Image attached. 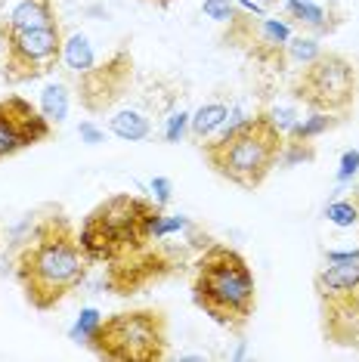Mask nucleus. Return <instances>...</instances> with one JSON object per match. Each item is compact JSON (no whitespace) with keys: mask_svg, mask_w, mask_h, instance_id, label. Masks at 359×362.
I'll return each mask as SVG.
<instances>
[{"mask_svg":"<svg viewBox=\"0 0 359 362\" xmlns=\"http://www.w3.org/2000/svg\"><path fill=\"white\" fill-rule=\"evenodd\" d=\"M322 310V332L331 344H359V257L325 260L313 279Z\"/></svg>","mask_w":359,"mask_h":362,"instance_id":"obj_7","label":"nucleus"},{"mask_svg":"<svg viewBox=\"0 0 359 362\" xmlns=\"http://www.w3.org/2000/svg\"><path fill=\"white\" fill-rule=\"evenodd\" d=\"M189 118L192 115L189 112H170V118H167V124H165V139L167 143H180L186 134H189Z\"/></svg>","mask_w":359,"mask_h":362,"instance_id":"obj_22","label":"nucleus"},{"mask_svg":"<svg viewBox=\"0 0 359 362\" xmlns=\"http://www.w3.org/2000/svg\"><path fill=\"white\" fill-rule=\"evenodd\" d=\"M62 62L69 65L71 71H78V75H84L87 69H93L96 59H93V47H90V40L75 31V35H69V40L62 44Z\"/></svg>","mask_w":359,"mask_h":362,"instance_id":"obj_15","label":"nucleus"},{"mask_svg":"<svg viewBox=\"0 0 359 362\" xmlns=\"http://www.w3.org/2000/svg\"><path fill=\"white\" fill-rule=\"evenodd\" d=\"M4 28H56L59 16H56L53 0H13L0 16Z\"/></svg>","mask_w":359,"mask_h":362,"instance_id":"obj_11","label":"nucleus"},{"mask_svg":"<svg viewBox=\"0 0 359 362\" xmlns=\"http://www.w3.org/2000/svg\"><path fill=\"white\" fill-rule=\"evenodd\" d=\"M266 115H269V121H273V124L282 130V134H288V130L298 124V115H295V109H269Z\"/></svg>","mask_w":359,"mask_h":362,"instance_id":"obj_26","label":"nucleus"},{"mask_svg":"<svg viewBox=\"0 0 359 362\" xmlns=\"http://www.w3.org/2000/svg\"><path fill=\"white\" fill-rule=\"evenodd\" d=\"M165 208L158 202L140 199V195H112L100 202L81 223V248L90 263H115L130 257L155 238Z\"/></svg>","mask_w":359,"mask_h":362,"instance_id":"obj_3","label":"nucleus"},{"mask_svg":"<svg viewBox=\"0 0 359 362\" xmlns=\"http://www.w3.org/2000/svg\"><path fill=\"white\" fill-rule=\"evenodd\" d=\"M226 118H230V105H226V103H205L189 118L192 139H195V143H205V139H211L214 130H220L226 124Z\"/></svg>","mask_w":359,"mask_h":362,"instance_id":"obj_13","label":"nucleus"},{"mask_svg":"<svg viewBox=\"0 0 359 362\" xmlns=\"http://www.w3.org/2000/svg\"><path fill=\"white\" fill-rule=\"evenodd\" d=\"M134 81V56L127 47H118L105 62L87 69L78 81V100L90 115L109 112L118 100H124Z\"/></svg>","mask_w":359,"mask_h":362,"instance_id":"obj_9","label":"nucleus"},{"mask_svg":"<svg viewBox=\"0 0 359 362\" xmlns=\"http://www.w3.org/2000/svg\"><path fill=\"white\" fill-rule=\"evenodd\" d=\"M291 93L310 112H329L344 118L359 100V69L344 53H319L298 71Z\"/></svg>","mask_w":359,"mask_h":362,"instance_id":"obj_6","label":"nucleus"},{"mask_svg":"<svg viewBox=\"0 0 359 362\" xmlns=\"http://www.w3.org/2000/svg\"><path fill=\"white\" fill-rule=\"evenodd\" d=\"M359 174V149H347L341 155V168H338V180L341 183H350Z\"/></svg>","mask_w":359,"mask_h":362,"instance_id":"obj_25","label":"nucleus"},{"mask_svg":"<svg viewBox=\"0 0 359 362\" xmlns=\"http://www.w3.org/2000/svg\"><path fill=\"white\" fill-rule=\"evenodd\" d=\"M4 267L16 276L31 307L47 313L78 291L90 260L69 214L59 204H44L10 229Z\"/></svg>","mask_w":359,"mask_h":362,"instance_id":"obj_1","label":"nucleus"},{"mask_svg":"<svg viewBox=\"0 0 359 362\" xmlns=\"http://www.w3.org/2000/svg\"><path fill=\"white\" fill-rule=\"evenodd\" d=\"M62 25L56 28H4L0 25V78L28 84L56 71L62 59Z\"/></svg>","mask_w":359,"mask_h":362,"instance_id":"obj_8","label":"nucleus"},{"mask_svg":"<svg viewBox=\"0 0 359 362\" xmlns=\"http://www.w3.org/2000/svg\"><path fill=\"white\" fill-rule=\"evenodd\" d=\"M170 322L165 310L140 307L105 316L90 334L87 347L100 359L112 362H161L167 359Z\"/></svg>","mask_w":359,"mask_h":362,"instance_id":"obj_5","label":"nucleus"},{"mask_svg":"<svg viewBox=\"0 0 359 362\" xmlns=\"http://www.w3.org/2000/svg\"><path fill=\"white\" fill-rule=\"evenodd\" d=\"M319 53H322V47L313 35H307V37L291 35L288 44H285V62H291V65H307V62H313Z\"/></svg>","mask_w":359,"mask_h":362,"instance_id":"obj_18","label":"nucleus"},{"mask_svg":"<svg viewBox=\"0 0 359 362\" xmlns=\"http://www.w3.org/2000/svg\"><path fill=\"white\" fill-rule=\"evenodd\" d=\"M201 13H205L208 19L223 22V25H226V22H230V19H233V16L239 13V10H235V4H233V0H205V4H201Z\"/></svg>","mask_w":359,"mask_h":362,"instance_id":"obj_23","label":"nucleus"},{"mask_svg":"<svg viewBox=\"0 0 359 362\" xmlns=\"http://www.w3.org/2000/svg\"><path fill=\"white\" fill-rule=\"evenodd\" d=\"M192 300L211 322L242 337L257 310V282L245 254L211 242L192 263Z\"/></svg>","mask_w":359,"mask_h":362,"instance_id":"obj_2","label":"nucleus"},{"mask_svg":"<svg viewBox=\"0 0 359 362\" xmlns=\"http://www.w3.org/2000/svg\"><path fill=\"white\" fill-rule=\"evenodd\" d=\"M313 158H316V149H313V143H310V139L285 136L282 158H279L282 168H295V164H304V161H313Z\"/></svg>","mask_w":359,"mask_h":362,"instance_id":"obj_19","label":"nucleus"},{"mask_svg":"<svg viewBox=\"0 0 359 362\" xmlns=\"http://www.w3.org/2000/svg\"><path fill=\"white\" fill-rule=\"evenodd\" d=\"M50 134L53 124L25 96H4L0 100V158H10L28 146L44 143V139H50Z\"/></svg>","mask_w":359,"mask_h":362,"instance_id":"obj_10","label":"nucleus"},{"mask_svg":"<svg viewBox=\"0 0 359 362\" xmlns=\"http://www.w3.org/2000/svg\"><path fill=\"white\" fill-rule=\"evenodd\" d=\"M325 217H329L334 226H353V223H359V208L353 202H331L329 208H325Z\"/></svg>","mask_w":359,"mask_h":362,"instance_id":"obj_21","label":"nucleus"},{"mask_svg":"<svg viewBox=\"0 0 359 362\" xmlns=\"http://www.w3.org/2000/svg\"><path fill=\"white\" fill-rule=\"evenodd\" d=\"M152 192H155V202L161 204V208H167V202H170V192H174V183H170L167 177H152Z\"/></svg>","mask_w":359,"mask_h":362,"instance_id":"obj_27","label":"nucleus"},{"mask_svg":"<svg viewBox=\"0 0 359 362\" xmlns=\"http://www.w3.org/2000/svg\"><path fill=\"white\" fill-rule=\"evenodd\" d=\"M341 121H344V118H338V115H329V112H313V115H310V118L298 121V124L291 127L285 136H295V139H316V136H322L325 130L338 127Z\"/></svg>","mask_w":359,"mask_h":362,"instance_id":"obj_17","label":"nucleus"},{"mask_svg":"<svg viewBox=\"0 0 359 362\" xmlns=\"http://www.w3.org/2000/svg\"><path fill=\"white\" fill-rule=\"evenodd\" d=\"M282 146L285 134L269 121L266 112H260L254 118H245L239 124L226 127L217 139H205L201 155L214 174L230 180L245 192H254L279 168Z\"/></svg>","mask_w":359,"mask_h":362,"instance_id":"obj_4","label":"nucleus"},{"mask_svg":"<svg viewBox=\"0 0 359 362\" xmlns=\"http://www.w3.org/2000/svg\"><path fill=\"white\" fill-rule=\"evenodd\" d=\"M285 13H288V19L300 25L304 31H310L313 37H322V35H331L334 28H338V16L331 10H325V6L313 4V0H282Z\"/></svg>","mask_w":359,"mask_h":362,"instance_id":"obj_12","label":"nucleus"},{"mask_svg":"<svg viewBox=\"0 0 359 362\" xmlns=\"http://www.w3.org/2000/svg\"><path fill=\"white\" fill-rule=\"evenodd\" d=\"M40 112H44V118L50 121V124H62L65 115H69V90L65 84H47L44 93H40Z\"/></svg>","mask_w":359,"mask_h":362,"instance_id":"obj_16","label":"nucleus"},{"mask_svg":"<svg viewBox=\"0 0 359 362\" xmlns=\"http://www.w3.org/2000/svg\"><path fill=\"white\" fill-rule=\"evenodd\" d=\"M78 134H81V139H84L87 146H100V143H105V134H102V130L93 124V121H81Z\"/></svg>","mask_w":359,"mask_h":362,"instance_id":"obj_28","label":"nucleus"},{"mask_svg":"<svg viewBox=\"0 0 359 362\" xmlns=\"http://www.w3.org/2000/svg\"><path fill=\"white\" fill-rule=\"evenodd\" d=\"M189 223L192 220L189 217H183V214H165L161 217V223H158V229H155V238H170L174 233H180V229H189Z\"/></svg>","mask_w":359,"mask_h":362,"instance_id":"obj_24","label":"nucleus"},{"mask_svg":"<svg viewBox=\"0 0 359 362\" xmlns=\"http://www.w3.org/2000/svg\"><path fill=\"white\" fill-rule=\"evenodd\" d=\"M109 127L118 139H127V143H143V139L152 136V121L146 118L143 112H134V109L118 112L115 118L109 121Z\"/></svg>","mask_w":359,"mask_h":362,"instance_id":"obj_14","label":"nucleus"},{"mask_svg":"<svg viewBox=\"0 0 359 362\" xmlns=\"http://www.w3.org/2000/svg\"><path fill=\"white\" fill-rule=\"evenodd\" d=\"M100 322H102V316H100V310H93V307H87V310H81V316H78V322H75V328L69 332V337L75 344H87L90 341V334L100 328Z\"/></svg>","mask_w":359,"mask_h":362,"instance_id":"obj_20","label":"nucleus"},{"mask_svg":"<svg viewBox=\"0 0 359 362\" xmlns=\"http://www.w3.org/2000/svg\"><path fill=\"white\" fill-rule=\"evenodd\" d=\"M143 4H152V6H158V10H167L174 0H143Z\"/></svg>","mask_w":359,"mask_h":362,"instance_id":"obj_30","label":"nucleus"},{"mask_svg":"<svg viewBox=\"0 0 359 362\" xmlns=\"http://www.w3.org/2000/svg\"><path fill=\"white\" fill-rule=\"evenodd\" d=\"M242 4V10L245 13H254V16H266L269 10H273L279 0H239Z\"/></svg>","mask_w":359,"mask_h":362,"instance_id":"obj_29","label":"nucleus"}]
</instances>
